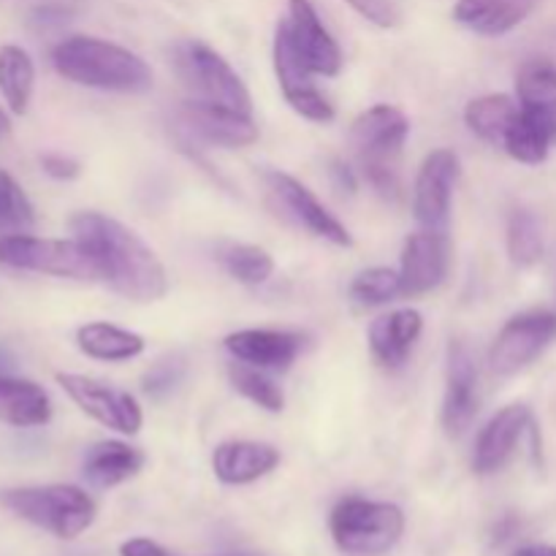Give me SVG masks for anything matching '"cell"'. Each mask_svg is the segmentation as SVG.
<instances>
[{"label":"cell","mask_w":556,"mask_h":556,"mask_svg":"<svg viewBox=\"0 0 556 556\" xmlns=\"http://www.w3.org/2000/svg\"><path fill=\"white\" fill-rule=\"evenodd\" d=\"M71 231L96 255L103 280L119 296L141 304L166 296L168 277L161 258L128 226L101 212H79L71 217Z\"/></svg>","instance_id":"1"},{"label":"cell","mask_w":556,"mask_h":556,"mask_svg":"<svg viewBox=\"0 0 556 556\" xmlns=\"http://www.w3.org/2000/svg\"><path fill=\"white\" fill-rule=\"evenodd\" d=\"M52 65L63 79L112 92H147L152 71L144 60L119 43L92 36H68L52 49Z\"/></svg>","instance_id":"2"},{"label":"cell","mask_w":556,"mask_h":556,"mask_svg":"<svg viewBox=\"0 0 556 556\" xmlns=\"http://www.w3.org/2000/svg\"><path fill=\"white\" fill-rule=\"evenodd\" d=\"M0 505L16 519L38 527L60 541H74L96 521V503L90 494L79 486H68V483L5 489L0 492Z\"/></svg>","instance_id":"3"},{"label":"cell","mask_w":556,"mask_h":556,"mask_svg":"<svg viewBox=\"0 0 556 556\" xmlns=\"http://www.w3.org/2000/svg\"><path fill=\"white\" fill-rule=\"evenodd\" d=\"M405 514L391 503L348 497L331 510V538L345 554L380 556L400 543Z\"/></svg>","instance_id":"4"},{"label":"cell","mask_w":556,"mask_h":556,"mask_svg":"<svg viewBox=\"0 0 556 556\" xmlns=\"http://www.w3.org/2000/svg\"><path fill=\"white\" fill-rule=\"evenodd\" d=\"M0 264L16 271H36L68 280H103L96 255L79 239H41L9 233L0 239Z\"/></svg>","instance_id":"5"},{"label":"cell","mask_w":556,"mask_h":556,"mask_svg":"<svg viewBox=\"0 0 556 556\" xmlns=\"http://www.w3.org/2000/svg\"><path fill=\"white\" fill-rule=\"evenodd\" d=\"M174 63H177L179 79L185 81L195 101L217 103V106L253 117L248 87L215 49L201 41H182L174 49Z\"/></svg>","instance_id":"6"},{"label":"cell","mask_w":556,"mask_h":556,"mask_svg":"<svg viewBox=\"0 0 556 556\" xmlns=\"http://www.w3.org/2000/svg\"><path fill=\"white\" fill-rule=\"evenodd\" d=\"M556 340V313L548 309H532L510 318L500 329L492 351H489V367L492 372L510 378L530 367L543 351Z\"/></svg>","instance_id":"7"},{"label":"cell","mask_w":556,"mask_h":556,"mask_svg":"<svg viewBox=\"0 0 556 556\" xmlns=\"http://www.w3.org/2000/svg\"><path fill=\"white\" fill-rule=\"evenodd\" d=\"M54 380L74 400V405H79V410L96 418L101 427L114 429L119 434H136L144 424L139 402L128 391H119L114 386L101 383V380L74 372H58Z\"/></svg>","instance_id":"8"},{"label":"cell","mask_w":556,"mask_h":556,"mask_svg":"<svg viewBox=\"0 0 556 556\" xmlns=\"http://www.w3.org/2000/svg\"><path fill=\"white\" fill-rule=\"evenodd\" d=\"M275 74L277 81H280L282 96L291 103L293 112L313 119V123H331V119H334V106H331L329 98L313 85V71L304 65V60L299 58V52L293 49L286 20L277 25L275 33Z\"/></svg>","instance_id":"9"},{"label":"cell","mask_w":556,"mask_h":556,"mask_svg":"<svg viewBox=\"0 0 556 556\" xmlns=\"http://www.w3.org/2000/svg\"><path fill=\"white\" fill-rule=\"evenodd\" d=\"M459 179V157L451 150H434L424 157L413 188V212L427 231L448 228L451 195Z\"/></svg>","instance_id":"10"},{"label":"cell","mask_w":556,"mask_h":556,"mask_svg":"<svg viewBox=\"0 0 556 556\" xmlns=\"http://www.w3.org/2000/svg\"><path fill=\"white\" fill-rule=\"evenodd\" d=\"M266 185H269L271 195L277 199V204L286 210V215L291 217L296 226L307 228L313 237L326 239V242L337 244V248H351L353 237L318 199L309 188H304L299 179H293L291 174L282 172H266Z\"/></svg>","instance_id":"11"},{"label":"cell","mask_w":556,"mask_h":556,"mask_svg":"<svg viewBox=\"0 0 556 556\" xmlns=\"http://www.w3.org/2000/svg\"><path fill=\"white\" fill-rule=\"evenodd\" d=\"M407 134H410V119L405 117V112L380 103L358 114L351 128V141L364 166H375V163L391 166V161L405 147Z\"/></svg>","instance_id":"12"},{"label":"cell","mask_w":556,"mask_h":556,"mask_svg":"<svg viewBox=\"0 0 556 556\" xmlns=\"http://www.w3.org/2000/svg\"><path fill=\"white\" fill-rule=\"evenodd\" d=\"M451 248L448 237L443 231H418L405 239L402 248V293L405 296H421L443 286L448 277Z\"/></svg>","instance_id":"13"},{"label":"cell","mask_w":556,"mask_h":556,"mask_svg":"<svg viewBox=\"0 0 556 556\" xmlns=\"http://www.w3.org/2000/svg\"><path fill=\"white\" fill-rule=\"evenodd\" d=\"M478 405V367L465 342H451L448 369H445V400L443 427L451 438H459L476 421Z\"/></svg>","instance_id":"14"},{"label":"cell","mask_w":556,"mask_h":556,"mask_svg":"<svg viewBox=\"0 0 556 556\" xmlns=\"http://www.w3.org/2000/svg\"><path fill=\"white\" fill-rule=\"evenodd\" d=\"M288 33H291L293 49L299 58L304 60L313 74L337 76L342 71V49L340 43L331 38L320 22L318 11L313 9L309 0H291V11H288Z\"/></svg>","instance_id":"15"},{"label":"cell","mask_w":556,"mask_h":556,"mask_svg":"<svg viewBox=\"0 0 556 556\" xmlns=\"http://www.w3.org/2000/svg\"><path fill=\"white\" fill-rule=\"evenodd\" d=\"M182 123L201 136L204 141L215 147H226V150H239L258 139V128H255L250 114H239L233 109L217 106V103L206 101H190L182 103Z\"/></svg>","instance_id":"16"},{"label":"cell","mask_w":556,"mask_h":556,"mask_svg":"<svg viewBox=\"0 0 556 556\" xmlns=\"http://www.w3.org/2000/svg\"><path fill=\"white\" fill-rule=\"evenodd\" d=\"M304 348V337L296 331L244 329L226 337V351L237 362L253 364L258 369H288Z\"/></svg>","instance_id":"17"},{"label":"cell","mask_w":556,"mask_h":556,"mask_svg":"<svg viewBox=\"0 0 556 556\" xmlns=\"http://www.w3.org/2000/svg\"><path fill=\"white\" fill-rule=\"evenodd\" d=\"M532 424L530 407L527 405H508L486 424L476 443V456H472V467L481 476H492V472L503 470L508 459L514 456L516 443L527 427Z\"/></svg>","instance_id":"18"},{"label":"cell","mask_w":556,"mask_h":556,"mask_svg":"<svg viewBox=\"0 0 556 556\" xmlns=\"http://www.w3.org/2000/svg\"><path fill=\"white\" fill-rule=\"evenodd\" d=\"M519 106L527 117L546 130L556 144V63L552 58H530L516 76Z\"/></svg>","instance_id":"19"},{"label":"cell","mask_w":556,"mask_h":556,"mask_svg":"<svg viewBox=\"0 0 556 556\" xmlns=\"http://www.w3.org/2000/svg\"><path fill=\"white\" fill-rule=\"evenodd\" d=\"M280 465V451L266 443H250V440H231L217 445L212 454V470L217 481L228 486H244V483L261 481Z\"/></svg>","instance_id":"20"},{"label":"cell","mask_w":556,"mask_h":556,"mask_svg":"<svg viewBox=\"0 0 556 556\" xmlns=\"http://www.w3.org/2000/svg\"><path fill=\"white\" fill-rule=\"evenodd\" d=\"M424 331V318L418 309H396V313L383 315L369 326V348L372 356L383 367H402L410 356L413 345Z\"/></svg>","instance_id":"21"},{"label":"cell","mask_w":556,"mask_h":556,"mask_svg":"<svg viewBox=\"0 0 556 556\" xmlns=\"http://www.w3.org/2000/svg\"><path fill=\"white\" fill-rule=\"evenodd\" d=\"M52 418V400L38 383L0 375V421L14 429H36Z\"/></svg>","instance_id":"22"},{"label":"cell","mask_w":556,"mask_h":556,"mask_svg":"<svg viewBox=\"0 0 556 556\" xmlns=\"http://www.w3.org/2000/svg\"><path fill=\"white\" fill-rule=\"evenodd\" d=\"M144 467V454L119 440H103L87 448L81 476L96 489H114L130 481Z\"/></svg>","instance_id":"23"},{"label":"cell","mask_w":556,"mask_h":556,"mask_svg":"<svg viewBox=\"0 0 556 556\" xmlns=\"http://www.w3.org/2000/svg\"><path fill=\"white\" fill-rule=\"evenodd\" d=\"M530 0H456L454 20L481 36H505L530 16Z\"/></svg>","instance_id":"24"},{"label":"cell","mask_w":556,"mask_h":556,"mask_svg":"<svg viewBox=\"0 0 556 556\" xmlns=\"http://www.w3.org/2000/svg\"><path fill=\"white\" fill-rule=\"evenodd\" d=\"M76 345L96 362H128L144 353V337L114 324H85L76 331Z\"/></svg>","instance_id":"25"},{"label":"cell","mask_w":556,"mask_h":556,"mask_svg":"<svg viewBox=\"0 0 556 556\" xmlns=\"http://www.w3.org/2000/svg\"><path fill=\"white\" fill-rule=\"evenodd\" d=\"M36 87V65L33 58L16 43L0 47V96L11 114H27Z\"/></svg>","instance_id":"26"},{"label":"cell","mask_w":556,"mask_h":556,"mask_svg":"<svg viewBox=\"0 0 556 556\" xmlns=\"http://www.w3.org/2000/svg\"><path fill=\"white\" fill-rule=\"evenodd\" d=\"M516 117H519V103L510 96H483L467 103L465 109V123L470 125L472 134L500 147Z\"/></svg>","instance_id":"27"},{"label":"cell","mask_w":556,"mask_h":556,"mask_svg":"<svg viewBox=\"0 0 556 556\" xmlns=\"http://www.w3.org/2000/svg\"><path fill=\"white\" fill-rule=\"evenodd\" d=\"M217 261L223 269L242 286H261L275 271V258L258 244H223L217 250Z\"/></svg>","instance_id":"28"},{"label":"cell","mask_w":556,"mask_h":556,"mask_svg":"<svg viewBox=\"0 0 556 556\" xmlns=\"http://www.w3.org/2000/svg\"><path fill=\"white\" fill-rule=\"evenodd\" d=\"M552 147L554 144H552V139L546 136V130H543L541 125L532 123V119L527 117L519 106V117L514 119V125H510L508 134H505L503 150L508 152L514 161L527 163V166H538V163L546 161L548 152H552Z\"/></svg>","instance_id":"29"},{"label":"cell","mask_w":556,"mask_h":556,"mask_svg":"<svg viewBox=\"0 0 556 556\" xmlns=\"http://www.w3.org/2000/svg\"><path fill=\"white\" fill-rule=\"evenodd\" d=\"M228 380H231V386L239 394L248 396L253 405L264 407L266 413H280L286 407V396H282L280 386L271 378H266L264 369L253 367V364H228Z\"/></svg>","instance_id":"30"},{"label":"cell","mask_w":556,"mask_h":556,"mask_svg":"<svg viewBox=\"0 0 556 556\" xmlns=\"http://www.w3.org/2000/svg\"><path fill=\"white\" fill-rule=\"evenodd\" d=\"M543 226L530 210H516L508 220V255L516 266H535L543 258Z\"/></svg>","instance_id":"31"},{"label":"cell","mask_w":556,"mask_h":556,"mask_svg":"<svg viewBox=\"0 0 556 556\" xmlns=\"http://www.w3.org/2000/svg\"><path fill=\"white\" fill-rule=\"evenodd\" d=\"M351 302L362 309L380 307V304L394 302L402 293V277L400 271L386 269V266H375V269H364L362 275L353 277L351 282Z\"/></svg>","instance_id":"32"},{"label":"cell","mask_w":556,"mask_h":556,"mask_svg":"<svg viewBox=\"0 0 556 556\" xmlns=\"http://www.w3.org/2000/svg\"><path fill=\"white\" fill-rule=\"evenodd\" d=\"M33 220H36L33 204L25 190H22V185L9 172L0 168V226L27 228L33 226Z\"/></svg>","instance_id":"33"},{"label":"cell","mask_w":556,"mask_h":556,"mask_svg":"<svg viewBox=\"0 0 556 556\" xmlns=\"http://www.w3.org/2000/svg\"><path fill=\"white\" fill-rule=\"evenodd\" d=\"M182 375H185L182 358L177 356L163 358V362H157L155 367L144 375V391L150 396H157V400H161V396L172 394V391L177 389Z\"/></svg>","instance_id":"34"},{"label":"cell","mask_w":556,"mask_h":556,"mask_svg":"<svg viewBox=\"0 0 556 556\" xmlns=\"http://www.w3.org/2000/svg\"><path fill=\"white\" fill-rule=\"evenodd\" d=\"M345 3L353 5L364 20H369L378 27H396L402 20L394 0H345Z\"/></svg>","instance_id":"35"},{"label":"cell","mask_w":556,"mask_h":556,"mask_svg":"<svg viewBox=\"0 0 556 556\" xmlns=\"http://www.w3.org/2000/svg\"><path fill=\"white\" fill-rule=\"evenodd\" d=\"M41 168L49 174V177L63 179V182L76 179L81 174L79 161H74V157L68 155H60V152H47V155H41Z\"/></svg>","instance_id":"36"},{"label":"cell","mask_w":556,"mask_h":556,"mask_svg":"<svg viewBox=\"0 0 556 556\" xmlns=\"http://www.w3.org/2000/svg\"><path fill=\"white\" fill-rule=\"evenodd\" d=\"M119 556H174L168 554L161 543L150 541V538H134L119 546Z\"/></svg>","instance_id":"37"},{"label":"cell","mask_w":556,"mask_h":556,"mask_svg":"<svg viewBox=\"0 0 556 556\" xmlns=\"http://www.w3.org/2000/svg\"><path fill=\"white\" fill-rule=\"evenodd\" d=\"M514 556H556L554 546H521Z\"/></svg>","instance_id":"38"},{"label":"cell","mask_w":556,"mask_h":556,"mask_svg":"<svg viewBox=\"0 0 556 556\" xmlns=\"http://www.w3.org/2000/svg\"><path fill=\"white\" fill-rule=\"evenodd\" d=\"M5 130H9V114H5L3 109H0V136H3Z\"/></svg>","instance_id":"39"},{"label":"cell","mask_w":556,"mask_h":556,"mask_svg":"<svg viewBox=\"0 0 556 556\" xmlns=\"http://www.w3.org/2000/svg\"><path fill=\"white\" fill-rule=\"evenodd\" d=\"M530 3H535V0H530Z\"/></svg>","instance_id":"40"}]
</instances>
